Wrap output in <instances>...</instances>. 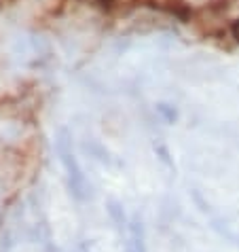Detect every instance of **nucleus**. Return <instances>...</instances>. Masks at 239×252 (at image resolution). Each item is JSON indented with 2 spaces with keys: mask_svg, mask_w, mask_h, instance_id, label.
<instances>
[{
  "mask_svg": "<svg viewBox=\"0 0 239 252\" xmlns=\"http://www.w3.org/2000/svg\"><path fill=\"white\" fill-rule=\"evenodd\" d=\"M233 34H235V38L239 40V19H237V22L233 24Z\"/></svg>",
  "mask_w": 239,
  "mask_h": 252,
  "instance_id": "2",
  "label": "nucleus"
},
{
  "mask_svg": "<svg viewBox=\"0 0 239 252\" xmlns=\"http://www.w3.org/2000/svg\"><path fill=\"white\" fill-rule=\"evenodd\" d=\"M55 151H58L60 161L66 170L70 193H72L76 199H87L89 197V183H87V176L83 174L81 165H79V159L74 155L72 134H70L66 127L58 129V136H55Z\"/></svg>",
  "mask_w": 239,
  "mask_h": 252,
  "instance_id": "1",
  "label": "nucleus"
}]
</instances>
